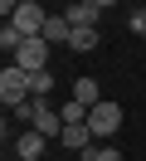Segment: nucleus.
Here are the masks:
<instances>
[{
  "label": "nucleus",
  "mask_w": 146,
  "mask_h": 161,
  "mask_svg": "<svg viewBox=\"0 0 146 161\" xmlns=\"http://www.w3.org/2000/svg\"><path fill=\"white\" fill-rule=\"evenodd\" d=\"M93 5H102V10H107V5H117V0H93Z\"/></svg>",
  "instance_id": "17"
},
{
  "label": "nucleus",
  "mask_w": 146,
  "mask_h": 161,
  "mask_svg": "<svg viewBox=\"0 0 146 161\" xmlns=\"http://www.w3.org/2000/svg\"><path fill=\"white\" fill-rule=\"evenodd\" d=\"M63 142L68 151H93V127H88V122H63Z\"/></svg>",
  "instance_id": "7"
},
{
  "label": "nucleus",
  "mask_w": 146,
  "mask_h": 161,
  "mask_svg": "<svg viewBox=\"0 0 146 161\" xmlns=\"http://www.w3.org/2000/svg\"><path fill=\"white\" fill-rule=\"evenodd\" d=\"M44 147H49V137H44V132H34V127L15 137V156H19V161H39V156H44Z\"/></svg>",
  "instance_id": "6"
},
{
  "label": "nucleus",
  "mask_w": 146,
  "mask_h": 161,
  "mask_svg": "<svg viewBox=\"0 0 146 161\" xmlns=\"http://www.w3.org/2000/svg\"><path fill=\"white\" fill-rule=\"evenodd\" d=\"M68 25L73 30H97V20H102V5H93V0H78V5H68Z\"/></svg>",
  "instance_id": "5"
},
{
  "label": "nucleus",
  "mask_w": 146,
  "mask_h": 161,
  "mask_svg": "<svg viewBox=\"0 0 146 161\" xmlns=\"http://www.w3.org/2000/svg\"><path fill=\"white\" fill-rule=\"evenodd\" d=\"M0 103H5V108L29 103V73L19 69V64H5V69H0Z\"/></svg>",
  "instance_id": "1"
},
{
  "label": "nucleus",
  "mask_w": 146,
  "mask_h": 161,
  "mask_svg": "<svg viewBox=\"0 0 146 161\" xmlns=\"http://www.w3.org/2000/svg\"><path fill=\"white\" fill-rule=\"evenodd\" d=\"M88 127H93V137H117L122 132V103H112V98H102L93 112H88Z\"/></svg>",
  "instance_id": "2"
},
{
  "label": "nucleus",
  "mask_w": 146,
  "mask_h": 161,
  "mask_svg": "<svg viewBox=\"0 0 146 161\" xmlns=\"http://www.w3.org/2000/svg\"><path fill=\"white\" fill-rule=\"evenodd\" d=\"M49 93H54V69L29 73V98H49Z\"/></svg>",
  "instance_id": "11"
},
{
  "label": "nucleus",
  "mask_w": 146,
  "mask_h": 161,
  "mask_svg": "<svg viewBox=\"0 0 146 161\" xmlns=\"http://www.w3.org/2000/svg\"><path fill=\"white\" fill-rule=\"evenodd\" d=\"M97 44H102V34H97V30H73V39H68V49H73V54H93Z\"/></svg>",
  "instance_id": "10"
},
{
  "label": "nucleus",
  "mask_w": 146,
  "mask_h": 161,
  "mask_svg": "<svg viewBox=\"0 0 146 161\" xmlns=\"http://www.w3.org/2000/svg\"><path fill=\"white\" fill-rule=\"evenodd\" d=\"M141 39H146V34H141Z\"/></svg>",
  "instance_id": "19"
},
{
  "label": "nucleus",
  "mask_w": 146,
  "mask_h": 161,
  "mask_svg": "<svg viewBox=\"0 0 146 161\" xmlns=\"http://www.w3.org/2000/svg\"><path fill=\"white\" fill-rule=\"evenodd\" d=\"M58 117H63V122H88V108H83L78 98H68L63 108H58Z\"/></svg>",
  "instance_id": "13"
},
{
  "label": "nucleus",
  "mask_w": 146,
  "mask_h": 161,
  "mask_svg": "<svg viewBox=\"0 0 146 161\" xmlns=\"http://www.w3.org/2000/svg\"><path fill=\"white\" fill-rule=\"evenodd\" d=\"M44 20H49V10L44 5H34V0H19V10L10 15V25H15L24 39H34V34H44Z\"/></svg>",
  "instance_id": "4"
},
{
  "label": "nucleus",
  "mask_w": 146,
  "mask_h": 161,
  "mask_svg": "<svg viewBox=\"0 0 146 161\" xmlns=\"http://www.w3.org/2000/svg\"><path fill=\"white\" fill-rule=\"evenodd\" d=\"M0 10H5V20H10V15L19 10V0H0Z\"/></svg>",
  "instance_id": "16"
},
{
  "label": "nucleus",
  "mask_w": 146,
  "mask_h": 161,
  "mask_svg": "<svg viewBox=\"0 0 146 161\" xmlns=\"http://www.w3.org/2000/svg\"><path fill=\"white\" fill-rule=\"evenodd\" d=\"M19 44H24V34H19V30H15V25H10V20H5V30H0V49H5V54H10V59H15V49H19Z\"/></svg>",
  "instance_id": "12"
},
{
  "label": "nucleus",
  "mask_w": 146,
  "mask_h": 161,
  "mask_svg": "<svg viewBox=\"0 0 146 161\" xmlns=\"http://www.w3.org/2000/svg\"><path fill=\"white\" fill-rule=\"evenodd\" d=\"M83 161H122V151L117 147H93V151H83Z\"/></svg>",
  "instance_id": "14"
},
{
  "label": "nucleus",
  "mask_w": 146,
  "mask_h": 161,
  "mask_svg": "<svg viewBox=\"0 0 146 161\" xmlns=\"http://www.w3.org/2000/svg\"><path fill=\"white\" fill-rule=\"evenodd\" d=\"M44 39L68 49V39H73V25H68V15H63V10H49V20H44Z\"/></svg>",
  "instance_id": "8"
},
{
  "label": "nucleus",
  "mask_w": 146,
  "mask_h": 161,
  "mask_svg": "<svg viewBox=\"0 0 146 161\" xmlns=\"http://www.w3.org/2000/svg\"><path fill=\"white\" fill-rule=\"evenodd\" d=\"M73 98L83 103L88 112H93L97 103H102V88H97V78H73Z\"/></svg>",
  "instance_id": "9"
},
{
  "label": "nucleus",
  "mask_w": 146,
  "mask_h": 161,
  "mask_svg": "<svg viewBox=\"0 0 146 161\" xmlns=\"http://www.w3.org/2000/svg\"><path fill=\"white\" fill-rule=\"evenodd\" d=\"M10 64H19L24 73H39V69H49V39H44V34L24 39V44L15 49V59H10Z\"/></svg>",
  "instance_id": "3"
},
{
  "label": "nucleus",
  "mask_w": 146,
  "mask_h": 161,
  "mask_svg": "<svg viewBox=\"0 0 146 161\" xmlns=\"http://www.w3.org/2000/svg\"><path fill=\"white\" fill-rule=\"evenodd\" d=\"M68 5H78V0H68Z\"/></svg>",
  "instance_id": "18"
},
{
  "label": "nucleus",
  "mask_w": 146,
  "mask_h": 161,
  "mask_svg": "<svg viewBox=\"0 0 146 161\" xmlns=\"http://www.w3.org/2000/svg\"><path fill=\"white\" fill-rule=\"evenodd\" d=\"M127 30H136V34H146V5H136V10L127 15Z\"/></svg>",
  "instance_id": "15"
}]
</instances>
